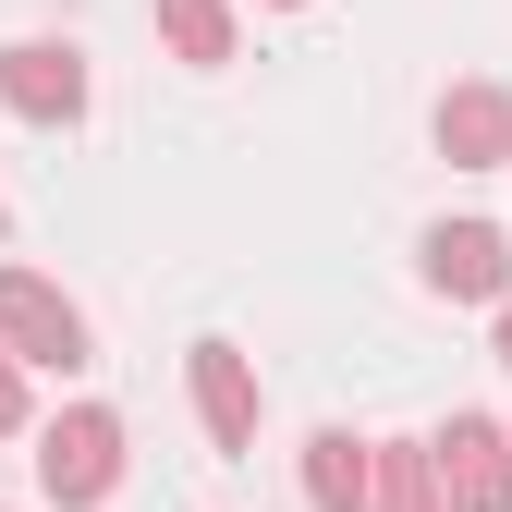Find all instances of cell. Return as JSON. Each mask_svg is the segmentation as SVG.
<instances>
[{"mask_svg": "<svg viewBox=\"0 0 512 512\" xmlns=\"http://www.w3.org/2000/svg\"><path fill=\"white\" fill-rule=\"evenodd\" d=\"M37 488H49L61 512H98V500L122 488V415H110V403H61V415L37 427Z\"/></svg>", "mask_w": 512, "mask_h": 512, "instance_id": "6da1fadb", "label": "cell"}, {"mask_svg": "<svg viewBox=\"0 0 512 512\" xmlns=\"http://www.w3.org/2000/svg\"><path fill=\"white\" fill-rule=\"evenodd\" d=\"M0 342H13V366H61L74 378L86 366V305L37 281V269H0Z\"/></svg>", "mask_w": 512, "mask_h": 512, "instance_id": "7a4b0ae2", "label": "cell"}, {"mask_svg": "<svg viewBox=\"0 0 512 512\" xmlns=\"http://www.w3.org/2000/svg\"><path fill=\"white\" fill-rule=\"evenodd\" d=\"M427 464H439V500H452V512H512V427L452 415L427 439Z\"/></svg>", "mask_w": 512, "mask_h": 512, "instance_id": "3957f363", "label": "cell"}, {"mask_svg": "<svg viewBox=\"0 0 512 512\" xmlns=\"http://www.w3.org/2000/svg\"><path fill=\"white\" fill-rule=\"evenodd\" d=\"M415 281L452 293V305H488V293L512 305V244H500L488 220H439V232L415 244Z\"/></svg>", "mask_w": 512, "mask_h": 512, "instance_id": "277c9868", "label": "cell"}, {"mask_svg": "<svg viewBox=\"0 0 512 512\" xmlns=\"http://www.w3.org/2000/svg\"><path fill=\"white\" fill-rule=\"evenodd\" d=\"M0 110H25V122H86V49L13 37V49H0Z\"/></svg>", "mask_w": 512, "mask_h": 512, "instance_id": "5b68a950", "label": "cell"}, {"mask_svg": "<svg viewBox=\"0 0 512 512\" xmlns=\"http://www.w3.org/2000/svg\"><path fill=\"white\" fill-rule=\"evenodd\" d=\"M305 512H378V439L317 427L305 439Z\"/></svg>", "mask_w": 512, "mask_h": 512, "instance_id": "8992f818", "label": "cell"}, {"mask_svg": "<svg viewBox=\"0 0 512 512\" xmlns=\"http://www.w3.org/2000/svg\"><path fill=\"white\" fill-rule=\"evenodd\" d=\"M439 159L452 171H512V98L500 86H452L439 98Z\"/></svg>", "mask_w": 512, "mask_h": 512, "instance_id": "52a82bcc", "label": "cell"}, {"mask_svg": "<svg viewBox=\"0 0 512 512\" xmlns=\"http://www.w3.org/2000/svg\"><path fill=\"white\" fill-rule=\"evenodd\" d=\"M183 366H196V415H208V439H220V452H256V366H244L232 342H196Z\"/></svg>", "mask_w": 512, "mask_h": 512, "instance_id": "ba28073f", "label": "cell"}, {"mask_svg": "<svg viewBox=\"0 0 512 512\" xmlns=\"http://www.w3.org/2000/svg\"><path fill=\"white\" fill-rule=\"evenodd\" d=\"M159 37L196 61V74H220L232 61V0H159Z\"/></svg>", "mask_w": 512, "mask_h": 512, "instance_id": "9c48e42d", "label": "cell"}, {"mask_svg": "<svg viewBox=\"0 0 512 512\" xmlns=\"http://www.w3.org/2000/svg\"><path fill=\"white\" fill-rule=\"evenodd\" d=\"M378 512H452V500H439L427 439H378Z\"/></svg>", "mask_w": 512, "mask_h": 512, "instance_id": "30bf717a", "label": "cell"}, {"mask_svg": "<svg viewBox=\"0 0 512 512\" xmlns=\"http://www.w3.org/2000/svg\"><path fill=\"white\" fill-rule=\"evenodd\" d=\"M0 427H25V366H13V342H0Z\"/></svg>", "mask_w": 512, "mask_h": 512, "instance_id": "8fae6325", "label": "cell"}, {"mask_svg": "<svg viewBox=\"0 0 512 512\" xmlns=\"http://www.w3.org/2000/svg\"><path fill=\"white\" fill-rule=\"evenodd\" d=\"M500 366H512V305H500Z\"/></svg>", "mask_w": 512, "mask_h": 512, "instance_id": "7c38bea8", "label": "cell"}]
</instances>
